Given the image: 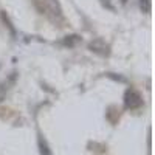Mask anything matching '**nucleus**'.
Here are the masks:
<instances>
[{
	"label": "nucleus",
	"mask_w": 155,
	"mask_h": 155,
	"mask_svg": "<svg viewBox=\"0 0 155 155\" xmlns=\"http://www.w3.org/2000/svg\"><path fill=\"white\" fill-rule=\"evenodd\" d=\"M81 42V37L78 34H73V36H67L64 39V45H68V47H74L76 44Z\"/></svg>",
	"instance_id": "obj_4"
},
{
	"label": "nucleus",
	"mask_w": 155,
	"mask_h": 155,
	"mask_svg": "<svg viewBox=\"0 0 155 155\" xmlns=\"http://www.w3.org/2000/svg\"><path fill=\"white\" fill-rule=\"evenodd\" d=\"M88 48L93 51V53H98L101 56H109L110 54V47L106 44V41L102 39H95L88 44Z\"/></svg>",
	"instance_id": "obj_2"
},
{
	"label": "nucleus",
	"mask_w": 155,
	"mask_h": 155,
	"mask_svg": "<svg viewBox=\"0 0 155 155\" xmlns=\"http://www.w3.org/2000/svg\"><path fill=\"white\" fill-rule=\"evenodd\" d=\"M140 6L144 12H150V0H140Z\"/></svg>",
	"instance_id": "obj_7"
},
{
	"label": "nucleus",
	"mask_w": 155,
	"mask_h": 155,
	"mask_svg": "<svg viewBox=\"0 0 155 155\" xmlns=\"http://www.w3.org/2000/svg\"><path fill=\"white\" fill-rule=\"evenodd\" d=\"M101 2H102V5H104V6H107L109 9H112V11L115 9V8H113V5H112V3L109 2V0H101Z\"/></svg>",
	"instance_id": "obj_8"
},
{
	"label": "nucleus",
	"mask_w": 155,
	"mask_h": 155,
	"mask_svg": "<svg viewBox=\"0 0 155 155\" xmlns=\"http://www.w3.org/2000/svg\"><path fill=\"white\" fill-rule=\"evenodd\" d=\"M123 2H127V0H123Z\"/></svg>",
	"instance_id": "obj_9"
},
{
	"label": "nucleus",
	"mask_w": 155,
	"mask_h": 155,
	"mask_svg": "<svg viewBox=\"0 0 155 155\" xmlns=\"http://www.w3.org/2000/svg\"><path fill=\"white\" fill-rule=\"evenodd\" d=\"M0 17H2L3 23H5L6 27L9 28V31H11L12 34H16V30H14V27H12V23H11V20H9V17L6 16V12H5V11H2V12H0Z\"/></svg>",
	"instance_id": "obj_5"
},
{
	"label": "nucleus",
	"mask_w": 155,
	"mask_h": 155,
	"mask_svg": "<svg viewBox=\"0 0 155 155\" xmlns=\"http://www.w3.org/2000/svg\"><path fill=\"white\" fill-rule=\"evenodd\" d=\"M124 106L126 109H130V110L140 109L143 106V98L135 88H127V92L124 95Z\"/></svg>",
	"instance_id": "obj_1"
},
{
	"label": "nucleus",
	"mask_w": 155,
	"mask_h": 155,
	"mask_svg": "<svg viewBox=\"0 0 155 155\" xmlns=\"http://www.w3.org/2000/svg\"><path fill=\"white\" fill-rule=\"evenodd\" d=\"M44 3H45V8L48 12H51L58 19H62V8L58 0H44Z\"/></svg>",
	"instance_id": "obj_3"
},
{
	"label": "nucleus",
	"mask_w": 155,
	"mask_h": 155,
	"mask_svg": "<svg viewBox=\"0 0 155 155\" xmlns=\"http://www.w3.org/2000/svg\"><path fill=\"white\" fill-rule=\"evenodd\" d=\"M39 147H41V153H42V155H51V152L48 150L47 143H45L42 138H39Z\"/></svg>",
	"instance_id": "obj_6"
}]
</instances>
